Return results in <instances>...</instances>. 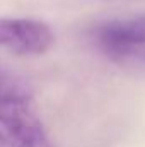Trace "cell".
<instances>
[{"label":"cell","instance_id":"1","mask_svg":"<svg viewBox=\"0 0 145 147\" xmlns=\"http://www.w3.org/2000/svg\"><path fill=\"white\" fill-rule=\"evenodd\" d=\"M0 147H51L31 99L0 111Z\"/></svg>","mask_w":145,"mask_h":147},{"label":"cell","instance_id":"2","mask_svg":"<svg viewBox=\"0 0 145 147\" xmlns=\"http://www.w3.org/2000/svg\"><path fill=\"white\" fill-rule=\"evenodd\" d=\"M91 38L106 57L119 62L133 48L145 43V16L103 22L92 29Z\"/></svg>","mask_w":145,"mask_h":147},{"label":"cell","instance_id":"3","mask_svg":"<svg viewBox=\"0 0 145 147\" xmlns=\"http://www.w3.org/2000/svg\"><path fill=\"white\" fill-rule=\"evenodd\" d=\"M55 43L51 28L34 19H0V46L17 55H43Z\"/></svg>","mask_w":145,"mask_h":147},{"label":"cell","instance_id":"4","mask_svg":"<svg viewBox=\"0 0 145 147\" xmlns=\"http://www.w3.org/2000/svg\"><path fill=\"white\" fill-rule=\"evenodd\" d=\"M28 99H31V92L26 82L12 74L0 70V111Z\"/></svg>","mask_w":145,"mask_h":147},{"label":"cell","instance_id":"5","mask_svg":"<svg viewBox=\"0 0 145 147\" xmlns=\"http://www.w3.org/2000/svg\"><path fill=\"white\" fill-rule=\"evenodd\" d=\"M118 63L121 65H128V67H137L140 70H145V43L133 48L126 57H123Z\"/></svg>","mask_w":145,"mask_h":147}]
</instances>
